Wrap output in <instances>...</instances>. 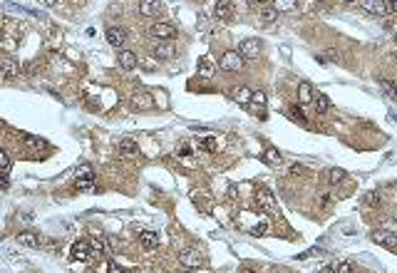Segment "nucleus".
<instances>
[{
	"label": "nucleus",
	"instance_id": "f8f14e48",
	"mask_svg": "<svg viewBox=\"0 0 397 273\" xmlns=\"http://www.w3.org/2000/svg\"><path fill=\"white\" fill-rule=\"evenodd\" d=\"M70 258L72 261H87L90 258V243L87 241H77L70 251Z\"/></svg>",
	"mask_w": 397,
	"mask_h": 273
},
{
	"label": "nucleus",
	"instance_id": "c9c22d12",
	"mask_svg": "<svg viewBox=\"0 0 397 273\" xmlns=\"http://www.w3.org/2000/svg\"><path fill=\"white\" fill-rule=\"evenodd\" d=\"M139 65H142L144 70H157V62H154V60H142V57H139Z\"/></svg>",
	"mask_w": 397,
	"mask_h": 273
},
{
	"label": "nucleus",
	"instance_id": "ea45409f",
	"mask_svg": "<svg viewBox=\"0 0 397 273\" xmlns=\"http://www.w3.org/2000/svg\"><path fill=\"white\" fill-rule=\"evenodd\" d=\"M338 273H352L350 263H340V266H338Z\"/></svg>",
	"mask_w": 397,
	"mask_h": 273
},
{
	"label": "nucleus",
	"instance_id": "9d476101",
	"mask_svg": "<svg viewBox=\"0 0 397 273\" xmlns=\"http://www.w3.org/2000/svg\"><path fill=\"white\" fill-rule=\"evenodd\" d=\"M360 8H363V10H367V13H372V15H378V17L387 15V5H385V0H360Z\"/></svg>",
	"mask_w": 397,
	"mask_h": 273
},
{
	"label": "nucleus",
	"instance_id": "f257e3e1",
	"mask_svg": "<svg viewBox=\"0 0 397 273\" xmlns=\"http://www.w3.org/2000/svg\"><path fill=\"white\" fill-rule=\"evenodd\" d=\"M75 186L79 189V192H85V189H92V186H95V169H92L90 164H79V166H77Z\"/></svg>",
	"mask_w": 397,
	"mask_h": 273
},
{
	"label": "nucleus",
	"instance_id": "f03ea898",
	"mask_svg": "<svg viewBox=\"0 0 397 273\" xmlns=\"http://www.w3.org/2000/svg\"><path fill=\"white\" fill-rule=\"evenodd\" d=\"M179 263L184 268H201L206 263V258H204V254H201L199 248H184L181 254H179Z\"/></svg>",
	"mask_w": 397,
	"mask_h": 273
},
{
	"label": "nucleus",
	"instance_id": "37998d69",
	"mask_svg": "<svg viewBox=\"0 0 397 273\" xmlns=\"http://www.w3.org/2000/svg\"><path fill=\"white\" fill-rule=\"evenodd\" d=\"M43 3H45V5H55V3H57V0H43Z\"/></svg>",
	"mask_w": 397,
	"mask_h": 273
},
{
	"label": "nucleus",
	"instance_id": "423d86ee",
	"mask_svg": "<svg viewBox=\"0 0 397 273\" xmlns=\"http://www.w3.org/2000/svg\"><path fill=\"white\" fill-rule=\"evenodd\" d=\"M149 35L157 37V40H172V37L176 35V30H174V25H169V23H154V25L149 28Z\"/></svg>",
	"mask_w": 397,
	"mask_h": 273
},
{
	"label": "nucleus",
	"instance_id": "b1692460",
	"mask_svg": "<svg viewBox=\"0 0 397 273\" xmlns=\"http://www.w3.org/2000/svg\"><path fill=\"white\" fill-rule=\"evenodd\" d=\"M251 102H254L256 110H261V114H263V119H266V95H263V92H254Z\"/></svg>",
	"mask_w": 397,
	"mask_h": 273
},
{
	"label": "nucleus",
	"instance_id": "79ce46f5",
	"mask_svg": "<svg viewBox=\"0 0 397 273\" xmlns=\"http://www.w3.org/2000/svg\"><path fill=\"white\" fill-rule=\"evenodd\" d=\"M184 273H201V271H199V268H186Z\"/></svg>",
	"mask_w": 397,
	"mask_h": 273
},
{
	"label": "nucleus",
	"instance_id": "4c0bfd02",
	"mask_svg": "<svg viewBox=\"0 0 397 273\" xmlns=\"http://www.w3.org/2000/svg\"><path fill=\"white\" fill-rule=\"evenodd\" d=\"M92 248H95V251H99V254H102V251H104V243H102V239H95V241H92Z\"/></svg>",
	"mask_w": 397,
	"mask_h": 273
},
{
	"label": "nucleus",
	"instance_id": "a19ab883",
	"mask_svg": "<svg viewBox=\"0 0 397 273\" xmlns=\"http://www.w3.org/2000/svg\"><path fill=\"white\" fill-rule=\"evenodd\" d=\"M251 3H256V5H266L268 0H251Z\"/></svg>",
	"mask_w": 397,
	"mask_h": 273
},
{
	"label": "nucleus",
	"instance_id": "de8ad7c7",
	"mask_svg": "<svg viewBox=\"0 0 397 273\" xmlns=\"http://www.w3.org/2000/svg\"><path fill=\"white\" fill-rule=\"evenodd\" d=\"M395 45H397V32H395Z\"/></svg>",
	"mask_w": 397,
	"mask_h": 273
},
{
	"label": "nucleus",
	"instance_id": "6ab92c4d",
	"mask_svg": "<svg viewBox=\"0 0 397 273\" xmlns=\"http://www.w3.org/2000/svg\"><path fill=\"white\" fill-rule=\"evenodd\" d=\"M231 13H234L231 0H219L216 3V17L219 20H231Z\"/></svg>",
	"mask_w": 397,
	"mask_h": 273
},
{
	"label": "nucleus",
	"instance_id": "58836bf2",
	"mask_svg": "<svg viewBox=\"0 0 397 273\" xmlns=\"http://www.w3.org/2000/svg\"><path fill=\"white\" fill-rule=\"evenodd\" d=\"M107 273H124V271H122V268H119V266H117V263L112 261V263L107 266Z\"/></svg>",
	"mask_w": 397,
	"mask_h": 273
},
{
	"label": "nucleus",
	"instance_id": "cd10ccee",
	"mask_svg": "<svg viewBox=\"0 0 397 273\" xmlns=\"http://www.w3.org/2000/svg\"><path fill=\"white\" fill-rule=\"evenodd\" d=\"M251 97H254V92H251L248 87H241V90L236 92V102H238V104H248Z\"/></svg>",
	"mask_w": 397,
	"mask_h": 273
},
{
	"label": "nucleus",
	"instance_id": "49530a36",
	"mask_svg": "<svg viewBox=\"0 0 397 273\" xmlns=\"http://www.w3.org/2000/svg\"><path fill=\"white\" fill-rule=\"evenodd\" d=\"M343 3H355V0H343Z\"/></svg>",
	"mask_w": 397,
	"mask_h": 273
},
{
	"label": "nucleus",
	"instance_id": "7ed1b4c3",
	"mask_svg": "<svg viewBox=\"0 0 397 273\" xmlns=\"http://www.w3.org/2000/svg\"><path fill=\"white\" fill-rule=\"evenodd\" d=\"M219 67L226 70V72H238V70L243 67V57H241V52H236V50L223 52V57H221V62H219Z\"/></svg>",
	"mask_w": 397,
	"mask_h": 273
},
{
	"label": "nucleus",
	"instance_id": "c85d7f7f",
	"mask_svg": "<svg viewBox=\"0 0 397 273\" xmlns=\"http://www.w3.org/2000/svg\"><path fill=\"white\" fill-rule=\"evenodd\" d=\"M380 87H382V92H385L390 99H397V90L392 87V82H387V80H380Z\"/></svg>",
	"mask_w": 397,
	"mask_h": 273
},
{
	"label": "nucleus",
	"instance_id": "bb28decb",
	"mask_svg": "<svg viewBox=\"0 0 397 273\" xmlns=\"http://www.w3.org/2000/svg\"><path fill=\"white\" fill-rule=\"evenodd\" d=\"M0 164H3V179L8 181V177H10V166H13V161H10V154H8V152L0 154Z\"/></svg>",
	"mask_w": 397,
	"mask_h": 273
},
{
	"label": "nucleus",
	"instance_id": "20e7f679",
	"mask_svg": "<svg viewBox=\"0 0 397 273\" xmlns=\"http://www.w3.org/2000/svg\"><path fill=\"white\" fill-rule=\"evenodd\" d=\"M174 55H176V48H174L172 40H159V43L154 45V50H152L154 60H172Z\"/></svg>",
	"mask_w": 397,
	"mask_h": 273
},
{
	"label": "nucleus",
	"instance_id": "f704fd0d",
	"mask_svg": "<svg viewBox=\"0 0 397 273\" xmlns=\"http://www.w3.org/2000/svg\"><path fill=\"white\" fill-rule=\"evenodd\" d=\"M288 114H290V119H296V122H303V112H301L298 107H290V110H288Z\"/></svg>",
	"mask_w": 397,
	"mask_h": 273
},
{
	"label": "nucleus",
	"instance_id": "393cba45",
	"mask_svg": "<svg viewBox=\"0 0 397 273\" xmlns=\"http://www.w3.org/2000/svg\"><path fill=\"white\" fill-rule=\"evenodd\" d=\"M258 17H261V23H266V25H270V23H273V20L278 17V10H276V8H263Z\"/></svg>",
	"mask_w": 397,
	"mask_h": 273
},
{
	"label": "nucleus",
	"instance_id": "6e6552de",
	"mask_svg": "<svg viewBox=\"0 0 397 273\" xmlns=\"http://www.w3.org/2000/svg\"><path fill=\"white\" fill-rule=\"evenodd\" d=\"M104 37H107V43L112 48H124V43H127V32H124L122 28H107Z\"/></svg>",
	"mask_w": 397,
	"mask_h": 273
},
{
	"label": "nucleus",
	"instance_id": "2f4dec72",
	"mask_svg": "<svg viewBox=\"0 0 397 273\" xmlns=\"http://www.w3.org/2000/svg\"><path fill=\"white\" fill-rule=\"evenodd\" d=\"M345 179V172L343 169H330V184H338Z\"/></svg>",
	"mask_w": 397,
	"mask_h": 273
},
{
	"label": "nucleus",
	"instance_id": "5701e85b",
	"mask_svg": "<svg viewBox=\"0 0 397 273\" xmlns=\"http://www.w3.org/2000/svg\"><path fill=\"white\" fill-rule=\"evenodd\" d=\"M273 8L278 13H290V10H296V0H273Z\"/></svg>",
	"mask_w": 397,
	"mask_h": 273
},
{
	"label": "nucleus",
	"instance_id": "7c9ffc66",
	"mask_svg": "<svg viewBox=\"0 0 397 273\" xmlns=\"http://www.w3.org/2000/svg\"><path fill=\"white\" fill-rule=\"evenodd\" d=\"M266 231H268V224H266V221H261V224H256L254 228H251V236H263Z\"/></svg>",
	"mask_w": 397,
	"mask_h": 273
},
{
	"label": "nucleus",
	"instance_id": "39448f33",
	"mask_svg": "<svg viewBox=\"0 0 397 273\" xmlns=\"http://www.w3.org/2000/svg\"><path fill=\"white\" fill-rule=\"evenodd\" d=\"M238 52H241L243 60H258V55H261V43H258L256 37H248V40H243V43H241Z\"/></svg>",
	"mask_w": 397,
	"mask_h": 273
},
{
	"label": "nucleus",
	"instance_id": "f3484780",
	"mask_svg": "<svg viewBox=\"0 0 397 273\" xmlns=\"http://www.w3.org/2000/svg\"><path fill=\"white\" fill-rule=\"evenodd\" d=\"M256 204H258L261 209H273V194H270L268 189L258 186V189H256Z\"/></svg>",
	"mask_w": 397,
	"mask_h": 273
},
{
	"label": "nucleus",
	"instance_id": "4468645a",
	"mask_svg": "<svg viewBox=\"0 0 397 273\" xmlns=\"http://www.w3.org/2000/svg\"><path fill=\"white\" fill-rule=\"evenodd\" d=\"M196 146H199L201 152L214 154V152H219V139L211 137V134H208V137H199V139H196Z\"/></svg>",
	"mask_w": 397,
	"mask_h": 273
},
{
	"label": "nucleus",
	"instance_id": "0eeeda50",
	"mask_svg": "<svg viewBox=\"0 0 397 273\" xmlns=\"http://www.w3.org/2000/svg\"><path fill=\"white\" fill-rule=\"evenodd\" d=\"M372 241L380 243V246H387V248H397V236L392 234V231H385V228L372 231Z\"/></svg>",
	"mask_w": 397,
	"mask_h": 273
},
{
	"label": "nucleus",
	"instance_id": "c756f323",
	"mask_svg": "<svg viewBox=\"0 0 397 273\" xmlns=\"http://www.w3.org/2000/svg\"><path fill=\"white\" fill-rule=\"evenodd\" d=\"M266 161H268V164H281V154H278V149L268 146V149H266Z\"/></svg>",
	"mask_w": 397,
	"mask_h": 273
},
{
	"label": "nucleus",
	"instance_id": "aec40b11",
	"mask_svg": "<svg viewBox=\"0 0 397 273\" xmlns=\"http://www.w3.org/2000/svg\"><path fill=\"white\" fill-rule=\"evenodd\" d=\"M313 107H316V112H318V114H325V112L330 110V99H328V95L318 92L316 97H313Z\"/></svg>",
	"mask_w": 397,
	"mask_h": 273
},
{
	"label": "nucleus",
	"instance_id": "c03bdc74",
	"mask_svg": "<svg viewBox=\"0 0 397 273\" xmlns=\"http://www.w3.org/2000/svg\"><path fill=\"white\" fill-rule=\"evenodd\" d=\"M320 273H335V271H333V268H323Z\"/></svg>",
	"mask_w": 397,
	"mask_h": 273
},
{
	"label": "nucleus",
	"instance_id": "a878e982",
	"mask_svg": "<svg viewBox=\"0 0 397 273\" xmlns=\"http://www.w3.org/2000/svg\"><path fill=\"white\" fill-rule=\"evenodd\" d=\"M3 72H5V77L8 80H13L15 75H17V65L10 60V57H3Z\"/></svg>",
	"mask_w": 397,
	"mask_h": 273
},
{
	"label": "nucleus",
	"instance_id": "dca6fc26",
	"mask_svg": "<svg viewBox=\"0 0 397 273\" xmlns=\"http://www.w3.org/2000/svg\"><path fill=\"white\" fill-rule=\"evenodd\" d=\"M214 70H216V62H214L211 57H204V60L199 62V77H201V80H211V77H214Z\"/></svg>",
	"mask_w": 397,
	"mask_h": 273
},
{
	"label": "nucleus",
	"instance_id": "e433bc0d",
	"mask_svg": "<svg viewBox=\"0 0 397 273\" xmlns=\"http://www.w3.org/2000/svg\"><path fill=\"white\" fill-rule=\"evenodd\" d=\"M387 5V13H397V0H385Z\"/></svg>",
	"mask_w": 397,
	"mask_h": 273
},
{
	"label": "nucleus",
	"instance_id": "a18cd8bd",
	"mask_svg": "<svg viewBox=\"0 0 397 273\" xmlns=\"http://www.w3.org/2000/svg\"><path fill=\"white\" fill-rule=\"evenodd\" d=\"M238 273H254V271H248V268H243V271H238Z\"/></svg>",
	"mask_w": 397,
	"mask_h": 273
},
{
	"label": "nucleus",
	"instance_id": "72a5a7b5",
	"mask_svg": "<svg viewBox=\"0 0 397 273\" xmlns=\"http://www.w3.org/2000/svg\"><path fill=\"white\" fill-rule=\"evenodd\" d=\"M231 8L243 13V10H248V3H246V0H231Z\"/></svg>",
	"mask_w": 397,
	"mask_h": 273
},
{
	"label": "nucleus",
	"instance_id": "ddd939ff",
	"mask_svg": "<svg viewBox=\"0 0 397 273\" xmlns=\"http://www.w3.org/2000/svg\"><path fill=\"white\" fill-rule=\"evenodd\" d=\"M137 65H139V57L132 50H122L119 52V67L122 70H134Z\"/></svg>",
	"mask_w": 397,
	"mask_h": 273
},
{
	"label": "nucleus",
	"instance_id": "412c9836",
	"mask_svg": "<svg viewBox=\"0 0 397 273\" xmlns=\"http://www.w3.org/2000/svg\"><path fill=\"white\" fill-rule=\"evenodd\" d=\"M119 154H122V157H134V154H139L137 142H134V139H124V142H119Z\"/></svg>",
	"mask_w": 397,
	"mask_h": 273
},
{
	"label": "nucleus",
	"instance_id": "a211bd4d",
	"mask_svg": "<svg viewBox=\"0 0 397 273\" xmlns=\"http://www.w3.org/2000/svg\"><path fill=\"white\" fill-rule=\"evenodd\" d=\"M313 97H316V92H313L310 82H301V85H298V102L301 104H310Z\"/></svg>",
	"mask_w": 397,
	"mask_h": 273
},
{
	"label": "nucleus",
	"instance_id": "1a4fd4ad",
	"mask_svg": "<svg viewBox=\"0 0 397 273\" xmlns=\"http://www.w3.org/2000/svg\"><path fill=\"white\" fill-rule=\"evenodd\" d=\"M132 107L134 110H152L154 107V99H152V95L149 92H134L132 95Z\"/></svg>",
	"mask_w": 397,
	"mask_h": 273
},
{
	"label": "nucleus",
	"instance_id": "9b49d317",
	"mask_svg": "<svg viewBox=\"0 0 397 273\" xmlns=\"http://www.w3.org/2000/svg\"><path fill=\"white\" fill-rule=\"evenodd\" d=\"M139 13L144 17H154L161 13V0H142L139 3Z\"/></svg>",
	"mask_w": 397,
	"mask_h": 273
},
{
	"label": "nucleus",
	"instance_id": "4be33fe9",
	"mask_svg": "<svg viewBox=\"0 0 397 273\" xmlns=\"http://www.w3.org/2000/svg\"><path fill=\"white\" fill-rule=\"evenodd\" d=\"M17 243H23L28 248H37L40 246V239L32 234V231H23V234H17Z\"/></svg>",
	"mask_w": 397,
	"mask_h": 273
},
{
	"label": "nucleus",
	"instance_id": "473e14b6",
	"mask_svg": "<svg viewBox=\"0 0 397 273\" xmlns=\"http://www.w3.org/2000/svg\"><path fill=\"white\" fill-rule=\"evenodd\" d=\"M176 154H181V157H191V146H189V144H179V146H176Z\"/></svg>",
	"mask_w": 397,
	"mask_h": 273
},
{
	"label": "nucleus",
	"instance_id": "2eb2a0df",
	"mask_svg": "<svg viewBox=\"0 0 397 273\" xmlns=\"http://www.w3.org/2000/svg\"><path fill=\"white\" fill-rule=\"evenodd\" d=\"M139 243L147 248V251H152V248L159 246V234H157V231H142V234H139Z\"/></svg>",
	"mask_w": 397,
	"mask_h": 273
}]
</instances>
